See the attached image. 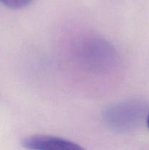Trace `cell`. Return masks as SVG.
Instances as JSON below:
<instances>
[{
  "instance_id": "1",
  "label": "cell",
  "mask_w": 149,
  "mask_h": 150,
  "mask_svg": "<svg viewBox=\"0 0 149 150\" xmlns=\"http://www.w3.org/2000/svg\"><path fill=\"white\" fill-rule=\"evenodd\" d=\"M21 145L28 149L33 150H80L82 147L77 144L62 138L45 135H34L25 138Z\"/></svg>"
},
{
  "instance_id": "2",
  "label": "cell",
  "mask_w": 149,
  "mask_h": 150,
  "mask_svg": "<svg viewBox=\"0 0 149 150\" xmlns=\"http://www.w3.org/2000/svg\"><path fill=\"white\" fill-rule=\"evenodd\" d=\"M32 1L33 0H0V2L10 8L19 9L29 5Z\"/></svg>"
},
{
  "instance_id": "3",
  "label": "cell",
  "mask_w": 149,
  "mask_h": 150,
  "mask_svg": "<svg viewBox=\"0 0 149 150\" xmlns=\"http://www.w3.org/2000/svg\"><path fill=\"white\" fill-rule=\"evenodd\" d=\"M147 125H148V129H149V115L148 116V118H147Z\"/></svg>"
}]
</instances>
